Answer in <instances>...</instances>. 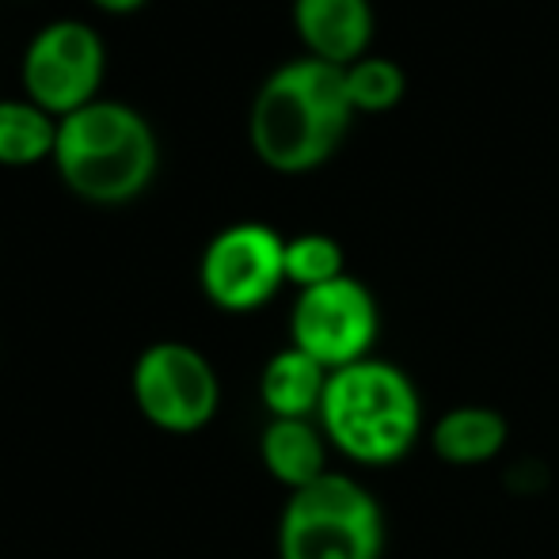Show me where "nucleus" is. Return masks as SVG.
<instances>
[{
	"instance_id": "nucleus-8",
	"label": "nucleus",
	"mask_w": 559,
	"mask_h": 559,
	"mask_svg": "<svg viewBox=\"0 0 559 559\" xmlns=\"http://www.w3.org/2000/svg\"><path fill=\"white\" fill-rule=\"evenodd\" d=\"M286 282V240L271 225H228L206 243L202 289L225 312H251L266 305Z\"/></svg>"
},
{
	"instance_id": "nucleus-6",
	"label": "nucleus",
	"mask_w": 559,
	"mask_h": 559,
	"mask_svg": "<svg viewBox=\"0 0 559 559\" xmlns=\"http://www.w3.org/2000/svg\"><path fill=\"white\" fill-rule=\"evenodd\" d=\"M133 400L141 415L171 435L206 427L217 412V373L194 346L156 343L133 366Z\"/></svg>"
},
{
	"instance_id": "nucleus-13",
	"label": "nucleus",
	"mask_w": 559,
	"mask_h": 559,
	"mask_svg": "<svg viewBox=\"0 0 559 559\" xmlns=\"http://www.w3.org/2000/svg\"><path fill=\"white\" fill-rule=\"evenodd\" d=\"M58 145V118L46 115L31 99H0V164L31 168L53 156Z\"/></svg>"
},
{
	"instance_id": "nucleus-11",
	"label": "nucleus",
	"mask_w": 559,
	"mask_h": 559,
	"mask_svg": "<svg viewBox=\"0 0 559 559\" xmlns=\"http://www.w3.org/2000/svg\"><path fill=\"white\" fill-rule=\"evenodd\" d=\"M259 453H263L266 472L294 491L328 476L324 435L309 419H271V427L263 430V442H259Z\"/></svg>"
},
{
	"instance_id": "nucleus-9",
	"label": "nucleus",
	"mask_w": 559,
	"mask_h": 559,
	"mask_svg": "<svg viewBox=\"0 0 559 559\" xmlns=\"http://www.w3.org/2000/svg\"><path fill=\"white\" fill-rule=\"evenodd\" d=\"M294 27L309 58L346 69L366 58L373 38V8L369 0H294Z\"/></svg>"
},
{
	"instance_id": "nucleus-12",
	"label": "nucleus",
	"mask_w": 559,
	"mask_h": 559,
	"mask_svg": "<svg viewBox=\"0 0 559 559\" xmlns=\"http://www.w3.org/2000/svg\"><path fill=\"white\" fill-rule=\"evenodd\" d=\"M430 442L445 464H487L507 445V419L491 407H453L435 423Z\"/></svg>"
},
{
	"instance_id": "nucleus-4",
	"label": "nucleus",
	"mask_w": 559,
	"mask_h": 559,
	"mask_svg": "<svg viewBox=\"0 0 559 559\" xmlns=\"http://www.w3.org/2000/svg\"><path fill=\"white\" fill-rule=\"evenodd\" d=\"M384 518L350 476L328 472L289 495L278 522L282 559H381Z\"/></svg>"
},
{
	"instance_id": "nucleus-10",
	"label": "nucleus",
	"mask_w": 559,
	"mask_h": 559,
	"mask_svg": "<svg viewBox=\"0 0 559 559\" xmlns=\"http://www.w3.org/2000/svg\"><path fill=\"white\" fill-rule=\"evenodd\" d=\"M328 369L317 358H309L305 350L289 346L278 350L263 369V404L274 419H309L320 415L324 404V389H328Z\"/></svg>"
},
{
	"instance_id": "nucleus-14",
	"label": "nucleus",
	"mask_w": 559,
	"mask_h": 559,
	"mask_svg": "<svg viewBox=\"0 0 559 559\" xmlns=\"http://www.w3.org/2000/svg\"><path fill=\"white\" fill-rule=\"evenodd\" d=\"M346 76V96H350V107L354 111H389L404 99V88H407V76L396 61L389 58H358L354 66L343 69Z\"/></svg>"
},
{
	"instance_id": "nucleus-16",
	"label": "nucleus",
	"mask_w": 559,
	"mask_h": 559,
	"mask_svg": "<svg viewBox=\"0 0 559 559\" xmlns=\"http://www.w3.org/2000/svg\"><path fill=\"white\" fill-rule=\"evenodd\" d=\"M92 4H96L99 12H111V15H130V12H138V8H145L148 0H92Z\"/></svg>"
},
{
	"instance_id": "nucleus-5",
	"label": "nucleus",
	"mask_w": 559,
	"mask_h": 559,
	"mask_svg": "<svg viewBox=\"0 0 559 559\" xmlns=\"http://www.w3.org/2000/svg\"><path fill=\"white\" fill-rule=\"evenodd\" d=\"M104 38L81 20H53L23 50V88L46 115L66 118L96 104L104 84Z\"/></svg>"
},
{
	"instance_id": "nucleus-7",
	"label": "nucleus",
	"mask_w": 559,
	"mask_h": 559,
	"mask_svg": "<svg viewBox=\"0 0 559 559\" xmlns=\"http://www.w3.org/2000/svg\"><path fill=\"white\" fill-rule=\"evenodd\" d=\"M377 301L358 278L343 274V278L328 282L317 289H301L294 305V346L317 358L328 373L346 369L354 361L369 358V346L377 338Z\"/></svg>"
},
{
	"instance_id": "nucleus-2",
	"label": "nucleus",
	"mask_w": 559,
	"mask_h": 559,
	"mask_svg": "<svg viewBox=\"0 0 559 559\" xmlns=\"http://www.w3.org/2000/svg\"><path fill=\"white\" fill-rule=\"evenodd\" d=\"M53 164L76 199L122 206L153 183L160 148L145 115L115 99H96L58 118Z\"/></svg>"
},
{
	"instance_id": "nucleus-1",
	"label": "nucleus",
	"mask_w": 559,
	"mask_h": 559,
	"mask_svg": "<svg viewBox=\"0 0 559 559\" xmlns=\"http://www.w3.org/2000/svg\"><path fill=\"white\" fill-rule=\"evenodd\" d=\"M350 118L343 69L320 58H297L274 69L255 92L248 118L251 148L266 168L301 176L335 153Z\"/></svg>"
},
{
	"instance_id": "nucleus-15",
	"label": "nucleus",
	"mask_w": 559,
	"mask_h": 559,
	"mask_svg": "<svg viewBox=\"0 0 559 559\" xmlns=\"http://www.w3.org/2000/svg\"><path fill=\"white\" fill-rule=\"evenodd\" d=\"M343 278V248L324 233H301L286 240V282L297 289H317Z\"/></svg>"
},
{
	"instance_id": "nucleus-3",
	"label": "nucleus",
	"mask_w": 559,
	"mask_h": 559,
	"mask_svg": "<svg viewBox=\"0 0 559 559\" xmlns=\"http://www.w3.org/2000/svg\"><path fill=\"white\" fill-rule=\"evenodd\" d=\"M320 427L358 464H392L415 445L423 404L412 377L389 361L361 358L328 377Z\"/></svg>"
}]
</instances>
